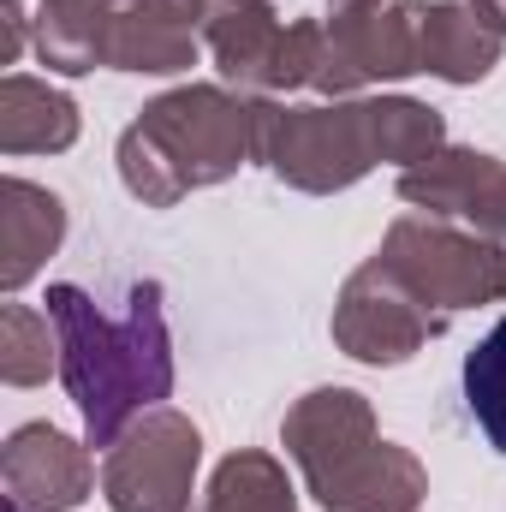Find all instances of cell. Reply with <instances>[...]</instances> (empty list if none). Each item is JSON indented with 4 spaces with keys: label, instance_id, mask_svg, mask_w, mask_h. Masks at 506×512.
<instances>
[{
    "label": "cell",
    "instance_id": "6da1fadb",
    "mask_svg": "<svg viewBox=\"0 0 506 512\" xmlns=\"http://www.w3.org/2000/svg\"><path fill=\"white\" fill-rule=\"evenodd\" d=\"M42 304L60 334V382L84 417V441L114 447L143 411L173 393V334L161 286L137 280L126 292V316H108L72 280H54Z\"/></svg>",
    "mask_w": 506,
    "mask_h": 512
},
{
    "label": "cell",
    "instance_id": "ba28073f",
    "mask_svg": "<svg viewBox=\"0 0 506 512\" xmlns=\"http://www.w3.org/2000/svg\"><path fill=\"white\" fill-rule=\"evenodd\" d=\"M399 197L423 215L441 221H465L471 233L506 245V161L489 149H465V143H441L429 161L399 173Z\"/></svg>",
    "mask_w": 506,
    "mask_h": 512
},
{
    "label": "cell",
    "instance_id": "603a6c76",
    "mask_svg": "<svg viewBox=\"0 0 506 512\" xmlns=\"http://www.w3.org/2000/svg\"><path fill=\"white\" fill-rule=\"evenodd\" d=\"M6 6H24V0H6Z\"/></svg>",
    "mask_w": 506,
    "mask_h": 512
},
{
    "label": "cell",
    "instance_id": "30bf717a",
    "mask_svg": "<svg viewBox=\"0 0 506 512\" xmlns=\"http://www.w3.org/2000/svg\"><path fill=\"white\" fill-rule=\"evenodd\" d=\"M376 405L358 387H310L304 399H292V411L280 417V447L298 465L304 489L334 477L346 459H358L364 447H376Z\"/></svg>",
    "mask_w": 506,
    "mask_h": 512
},
{
    "label": "cell",
    "instance_id": "8992f818",
    "mask_svg": "<svg viewBox=\"0 0 506 512\" xmlns=\"http://www.w3.org/2000/svg\"><path fill=\"white\" fill-rule=\"evenodd\" d=\"M328 48H322V72H316V96L346 102L364 96L370 84H393L417 72V0H328Z\"/></svg>",
    "mask_w": 506,
    "mask_h": 512
},
{
    "label": "cell",
    "instance_id": "7402d4cb",
    "mask_svg": "<svg viewBox=\"0 0 506 512\" xmlns=\"http://www.w3.org/2000/svg\"><path fill=\"white\" fill-rule=\"evenodd\" d=\"M102 6H114V12H120V6H131V0H102Z\"/></svg>",
    "mask_w": 506,
    "mask_h": 512
},
{
    "label": "cell",
    "instance_id": "5bb4252c",
    "mask_svg": "<svg viewBox=\"0 0 506 512\" xmlns=\"http://www.w3.org/2000/svg\"><path fill=\"white\" fill-rule=\"evenodd\" d=\"M60 245H66V203L36 179L6 173L0 179V292H24Z\"/></svg>",
    "mask_w": 506,
    "mask_h": 512
},
{
    "label": "cell",
    "instance_id": "2e32d148",
    "mask_svg": "<svg viewBox=\"0 0 506 512\" xmlns=\"http://www.w3.org/2000/svg\"><path fill=\"white\" fill-rule=\"evenodd\" d=\"M30 48L48 72L84 78L114 60V6L102 0H42L30 18Z\"/></svg>",
    "mask_w": 506,
    "mask_h": 512
},
{
    "label": "cell",
    "instance_id": "e0dca14e",
    "mask_svg": "<svg viewBox=\"0 0 506 512\" xmlns=\"http://www.w3.org/2000/svg\"><path fill=\"white\" fill-rule=\"evenodd\" d=\"M78 143V102L30 72L0 78V155H60Z\"/></svg>",
    "mask_w": 506,
    "mask_h": 512
},
{
    "label": "cell",
    "instance_id": "d6986e66",
    "mask_svg": "<svg viewBox=\"0 0 506 512\" xmlns=\"http://www.w3.org/2000/svg\"><path fill=\"white\" fill-rule=\"evenodd\" d=\"M54 370H60V334H54L48 310L0 304V382L42 387Z\"/></svg>",
    "mask_w": 506,
    "mask_h": 512
},
{
    "label": "cell",
    "instance_id": "4fadbf2b",
    "mask_svg": "<svg viewBox=\"0 0 506 512\" xmlns=\"http://www.w3.org/2000/svg\"><path fill=\"white\" fill-rule=\"evenodd\" d=\"M322 512H417L429 501V471L417 465L411 447L376 441L358 459H346L334 477L310 483Z\"/></svg>",
    "mask_w": 506,
    "mask_h": 512
},
{
    "label": "cell",
    "instance_id": "ffe728a7",
    "mask_svg": "<svg viewBox=\"0 0 506 512\" xmlns=\"http://www.w3.org/2000/svg\"><path fill=\"white\" fill-rule=\"evenodd\" d=\"M465 405H471L483 441L495 453H506V322H495L465 352Z\"/></svg>",
    "mask_w": 506,
    "mask_h": 512
},
{
    "label": "cell",
    "instance_id": "9a60e30c",
    "mask_svg": "<svg viewBox=\"0 0 506 512\" xmlns=\"http://www.w3.org/2000/svg\"><path fill=\"white\" fill-rule=\"evenodd\" d=\"M203 48V30L191 12L167 6V0H131L114 12V72H137V78H173L191 72Z\"/></svg>",
    "mask_w": 506,
    "mask_h": 512
},
{
    "label": "cell",
    "instance_id": "52a82bcc",
    "mask_svg": "<svg viewBox=\"0 0 506 512\" xmlns=\"http://www.w3.org/2000/svg\"><path fill=\"white\" fill-rule=\"evenodd\" d=\"M441 310H429L381 256L346 274L340 298H334V346L370 370H393L405 358H417L435 334H441Z\"/></svg>",
    "mask_w": 506,
    "mask_h": 512
},
{
    "label": "cell",
    "instance_id": "8fae6325",
    "mask_svg": "<svg viewBox=\"0 0 506 512\" xmlns=\"http://www.w3.org/2000/svg\"><path fill=\"white\" fill-rule=\"evenodd\" d=\"M203 48L215 54L227 90L239 96H274V60L286 42V24L274 0H203L197 12Z\"/></svg>",
    "mask_w": 506,
    "mask_h": 512
},
{
    "label": "cell",
    "instance_id": "3957f363",
    "mask_svg": "<svg viewBox=\"0 0 506 512\" xmlns=\"http://www.w3.org/2000/svg\"><path fill=\"white\" fill-rule=\"evenodd\" d=\"M120 179L143 209H173L256 161V96L227 84H179L120 131Z\"/></svg>",
    "mask_w": 506,
    "mask_h": 512
},
{
    "label": "cell",
    "instance_id": "9c48e42d",
    "mask_svg": "<svg viewBox=\"0 0 506 512\" xmlns=\"http://www.w3.org/2000/svg\"><path fill=\"white\" fill-rule=\"evenodd\" d=\"M0 477H6V507L12 512H72L90 501L96 465L84 441H72L54 423H24L0 447Z\"/></svg>",
    "mask_w": 506,
    "mask_h": 512
},
{
    "label": "cell",
    "instance_id": "5b68a950",
    "mask_svg": "<svg viewBox=\"0 0 506 512\" xmlns=\"http://www.w3.org/2000/svg\"><path fill=\"white\" fill-rule=\"evenodd\" d=\"M203 465V435L185 411L155 405L131 423L102 459L108 512H191Z\"/></svg>",
    "mask_w": 506,
    "mask_h": 512
},
{
    "label": "cell",
    "instance_id": "277c9868",
    "mask_svg": "<svg viewBox=\"0 0 506 512\" xmlns=\"http://www.w3.org/2000/svg\"><path fill=\"white\" fill-rule=\"evenodd\" d=\"M376 256L441 316L483 310V304L506 298V245L471 233V227H453L441 215H423V209L399 215L381 233Z\"/></svg>",
    "mask_w": 506,
    "mask_h": 512
},
{
    "label": "cell",
    "instance_id": "7a4b0ae2",
    "mask_svg": "<svg viewBox=\"0 0 506 512\" xmlns=\"http://www.w3.org/2000/svg\"><path fill=\"white\" fill-rule=\"evenodd\" d=\"M447 143L441 108L417 96H346V102H310L286 108L274 96H256V161L310 197L352 191L387 167H417Z\"/></svg>",
    "mask_w": 506,
    "mask_h": 512
},
{
    "label": "cell",
    "instance_id": "ac0fdd59",
    "mask_svg": "<svg viewBox=\"0 0 506 512\" xmlns=\"http://www.w3.org/2000/svg\"><path fill=\"white\" fill-rule=\"evenodd\" d=\"M191 512H298V489H292V477L274 453L239 447L215 465L203 501Z\"/></svg>",
    "mask_w": 506,
    "mask_h": 512
},
{
    "label": "cell",
    "instance_id": "44dd1931",
    "mask_svg": "<svg viewBox=\"0 0 506 512\" xmlns=\"http://www.w3.org/2000/svg\"><path fill=\"white\" fill-rule=\"evenodd\" d=\"M471 6H477V12H483V18H489V24L506 36V0H471Z\"/></svg>",
    "mask_w": 506,
    "mask_h": 512
},
{
    "label": "cell",
    "instance_id": "7c38bea8",
    "mask_svg": "<svg viewBox=\"0 0 506 512\" xmlns=\"http://www.w3.org/2000/svg\"><path fill=\"white\" fill-rule=\"evenodd\" d=\"M506 36L471 0H417V72L441 84H483L501 66Z\"/></svg>",
    "mask_w": 506,
    "mask_h": 512
}]
</instances>
